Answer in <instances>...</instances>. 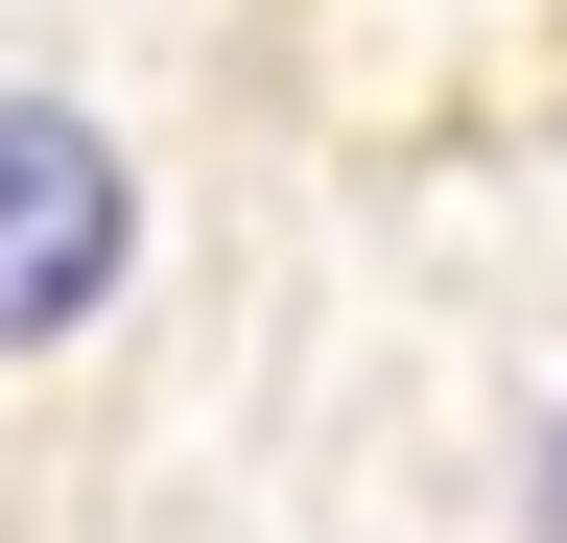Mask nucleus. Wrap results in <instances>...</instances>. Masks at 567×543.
I'll use <instances>...</instances> for the list:
<instances>
[{
  "instance_id": "1",
  "label": "nucleus",
  "mask_w": 567,
  "mask_h": 543,
  "mask_svg": "<svg viewBox=\"0 0 567 543\" xmlns=\"http://www.w3.org/2000/svg\"><path fill=\"white\" fill-rule=\"evenodd\" d=\"M118 237H142L118 143H95L71 95H0V355L95 331V307H118Z\"/></svg>"
},
{
  "instance_id": "2",
  "label": "nucleus",
  "mask_w": 567,
  "mask_h": 543,
  "mask_svg": "<svg viewBox=\"0 0 567 543\" xmlns=\"http://www.w3.org/2000/svg\"><path fill=\"white\" fill-rule=\"evenodd\" d=\"M544 543H567V426H544Z\"/></svg>"
}]
</instances>
